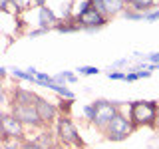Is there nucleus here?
I'll return each instance as SVG.
<instances>
[{
    "instance_id": "nucleus-13",
    "label": "nucleus",
    "mask_w": 159,
    "mask_h": 149,
    "mask_svg": "<svg viewBox=\"0 0 159 149\" xmlns=\"http://www.w3.org/2000/svg\"><path fill=\"white\" fill-rule=\"evenodd\" d=\"M129 4H131V6L135 8L137 12L145 14V10H149V8L155 6V0H129Z\"/></svg>"
},
{
    "instance_id": "nucleus-19",
    "label": "nucleus",
    "mask_w": 159,
    "mask_h": 149,
    "mask_svg": "<svg viewBox=\"0 0 159 149\" xmlns=\"http://www.w3.org/2000/svg\"><path fill=\"white\" fill-rule=\"evenodd\" d=\"M62 76H64V79H68V82H76V76L70 74V72H62Z\"/></svg>"
},
{
    "instance_id": "nucleus-21",
    "label": "nucleus",
    "mask_w": 159,
    "mask_h": 149,
    "mask_svg": "<svg viewBox=\"0 0 159 149\" xmlns=\"http://www.w3.org/2000/svg\"><path fill=\"white\" fill-rule=\"evenodd\" d=\"M149 60H151V64H157V66H159V54H151Z\"/></svg>"
},
{
    "instance_id": "nucleus-25",
    "label": "nucleus",
    "mask_w": 159,
    "mask_h": 149,
    "mask_svg": "<svg viewBox=\"0 0 159 149\" xmlns=\"http://www.w3.org/2000/svg\"><path fill=\"white\" fill-rule=\"evenodd\" d=\"M121 2H123V4H125V2H129V0H121Z\"/></svg>"
},
{
    "instance_id": "nucleus-9",
    "label": "nucleus",
    "mask_w": 159,
    "mask_h": 149,
    "mask_svg": "<svg viewBox=\"0 0 159 149\" xmlns=\"http://www.w3.org/2000/svg\"><path fill=\"white\" fill-rule=\"evenodd\" d=\"M36 111H38V117L42 123H46V125H50V123L54 121V119L58 117V107L54 106V103H50L48 99L40 97L36 99Z\"/></svg>"
},
{
    "instance_id": "nucleus-12",
    "label": "nucleus",
    "mask_w": 159,
    "mask_h": 149,
    "mask_svg": "<svg viewBox=\"0 0 159 149\" xmlns=\"http://www.w3.org/2000/svg\"><path fill=\"white\" fill-rule=\"evenodd\" d=\"M34 145H36L38 149H54V145H52V137H50V133H46V131L40 133L38 139L34 141Z\"/></svg>"
},
{
    "instance_id": "nucleus-11",
    "label": "nucleus",
    "mask_w": 159,
    "mask_h": 149,
    "mask_svg": "<svg viewBox=\"0 0 159 149\" xmlns=\"http://www.w3.org/2000/svg\"><path fill=\"white\" fill-rule=\"evenodd\" d=\"M56 22H58V18H56V14H54L52 10L46 8V6L40 8V28L48 32L52 26H56Z\"/></svg>"
},
{
    "instance_id": "nucleus-22",
    "label": "nucleus",
    "mask_w": 159,
    "mask_h": 149,
    "mask_svg": "<svg viewBox=\"0 0 159 149\" xmlns=\"http://www.w3.org/2000/svg\"><path fill=\"white\" fill-rule=\"evenodd\" d=\"M22 149H38V147L34 145V143H24V145H22Z\"/></svg>"
},
{
    "instance_id": "nucleus-24",
    "label": "nucleus",
    "mask_w": 159,
    "mask_h": 149,
    "mask_svg": "<svg viewBox=\"0 0 159 149\" xmlns=\"http://www.w3.org/2000/svg\"><path fill=\"white\" fill-rule=\"evenodd\" d=\"M32 2L36 4V6H40V8H42V6H44V2H46V0H32Z\"/></svg>"
},
{
    "instance_id": "nucleus-23",
    "label": "nucleus",
    "mask_w": 159,
    "mask_h": 149,
    "mask_svg": "<svg viewBox=\"0 0 159 149\" xmlns=\"http://www.w3.org/2000/svg\"><path fill=\"white\" fill-rule=\"evenodd\" d=\"M4 102H6V96H4V92H2V89H0V106H2Z\"/></svg>"
},
{
    "instance_id": "nucleus-18",
    "label": "nucleus",
    "mask_w": 159,
    "mask_h": 149,
    "mask_svg": "<svg viewBox=\"0 0 159 149\" xmlns=\"http://www.w3.org/2000/svg\"><path fill=\"white\" fill-rule=\"evenodd\" d=\"M109 79H125V74H119V72H109Z\"/></svg>"
},
{
    "instance_id": "nucleus-15",
    "label": "nucleus",
    "mask_w": 159,
    "mask_h": 149,
    "mask_svg": "<svg viewBox=\"0 0 159 149\" xmlns=\"http://www.w3.org/2000/svg\"><path fill=\"white\" fill-rule=\"evenodd\" d=\"M84 113H86V117L89 119V121H93V117H96V107H93V103L84 107Z\"/></svg>"
},
{
    "instance_id": "nucleus-10",
    "label": "nucleus",
    "mask_w": 159,
    "mask_h": 149,
    "mask_svg": "<svg viewBox=\"0 0 159 149\" xmlns=\"http://www.w3.org/2000/svg\"><path fill=\"white\" fill-rule=\"evenodd\" d=\"M36 99H38V96L28 92V89L18 88L14 92V103H20V106H36Z\"/></svg>"
},
{
    "instance_id": "nucleus-20",
    "label": "nucleus",
    "mask_w": 159,
    "mask_h": 149,
    "mask_svg": "<svg viewBox=\"0 0 159 149\" xmlns=\"http://www.w3.org/2000/svg\"><path fill=\"white\" fill-rule=\"evenodd\" d=\"M8 2H12V4H16V0H0V8H2V10H4V8H6V6H8Z\"/></svg>"
},
{
    "instance_id": "nucleus-2",
    "label": "nucleus",
    "mask_w": 159,
    "mask_h": 149,
    "mask_svg": "<svg viewBox=\"0 0 159 149\" xmlns=\"http://www.w3.org/2000/svg\"><path fill=\"white\" fill-rule=\"evenodd\" d=\"M133 129H135V127L131 125L129 117H125L123 113L117 111L103 131H106V137L109 139V141H123V139H127L133 133Z\"/></svg>"
},
{
    "instance_id": "nucleus-14",
    "label": "nucleus",
    "mask_w": 159,
    "mask_h": 149,
    "mask_svg": "<svg viewBox=\"0 0 159 149\" xmlns=\"http://www.w3.org/2000/svg\"><path fill=\"white\" fill-rule=\"evenodd\" d=\"M78 72L84 74V76H96V74H99V70L93 66H82V68H78Z\"/></svg>"
},
{
    "instance_id": "nucleus-6",
    "label": "nucleus",
    "mask_w": 159,
    "mask_h": 149,
    "mask_svg": "<svg viewBox=\"0 0 159 149\" xmlns=\"http://www.w3.org/2000/svg\"><path fill=\"white\" fill-rule=\"evenodd\" d=\"M12 115L18 119L22 125H40V117L36 111V106H20V103H14L12 106Z\"/></svg>"
},
{
    "instance_id": "nucleus-1",
    "label": "nucleus",
    "mask_w": 159,
    "mask_h": 149,
    "mask_svg": "<svg viewBox=\"0 0 159 149\" xmlns=\"http://www.w3.org/2000/svg\"><path fill=\"white\" fill-rule=\"evenodd\" d=\"M159 106L155 102H133L129 103V121L133 127L155 125Z\"/></svg>"
},
{
    "instance_id": "nucleus-5",
    "label": "nucleus",
    "mask_w": 159,
    "mask_h": 149,
    "mask_svg": "<svg viewBox=\"0 0 159 149\" xmlns=\"http://www.w3.org/2000/svg\"><path fill=\"white\" fill-rule=\"evenodd\" d=\"M93 107H96V117H93V123H96V127L106 129L107 123L111 121L113 115L117 113V103L98 99V102H93Z\"/></svg>"
},
{
    "instance_id": "nucleus-17",
    "label": "nucleus",
    "mask_w": 159,
    "mask_h": 149,
    "mask_svg": "<svg viewBox=\"0 0 159 149\" xmlns=\"http://www.w3.org/2000/svg\"><path fill=\"white\" fill-rule=\"evenodd\" d=\"M139 79V74L137 72H129V74H125V82H137Z\"/></svg>"
},
{
    "instance_id": "nucleus-4",
    "label": "nucleus",
    "mask_w": 159,
    "mask_h": 149,
    "mask_svg": "<svg viewBox=\"0 0 159 149\" xmlns=\"http://www.w3.org/2000/svg\"><path fill=\"white\" fill-rule=\"evenodd\" d=\"M58 137L64 145H76V147H84V141L80 137L76 125L70 121V117L62 115L58 117Z\"/></svg>"
},
{
    "instance_id": "nucleus-16",
    "label": "nucleus",
    "mask_w": 159,
    "mask_h": 149,
    "mask_svg": "<svg viewBox=\"0 0 159 149\" xmlns=\"http://www.w3.org/2000/svg\"><path fill=\"white\" fill-rule=\"evenodd\" d=\"M143 18L149 20V22H153V20L159 18V10H153V12H149V14H143Z\"/></svg>"
},
{
    "instance_id": "nucleus-7",
    "label": "nucleus",
    "mask_w": 159,
    "mask_h": 149,
    "mask_svg": "<svg viewBox=\"0 0 159 149\" xmlns=\"http://www.w3.org/2000/svg\"><path fill=\"white\" fill-rule=\"evenodd\" d=\"M0 129H2L4 137H18L20 139L24 135V125L12 113H2L0 115Z\"/></svg>"
},
{
    "instance_id": "nucleus-8",
    "label": "nucleus",
    "mask_w": 159,
    "mask_h": 149,
    "mask_svg": "<svg viewBox=\"0 0 159 149\" xmlns=\"http://www.w3.org/2000/svg\"><path fill=\"white\" fill-rule=\"evenodd\" d=\"M92 2V6L98 10L99 14H103V16H116V14L123 12L125 6H123L121 0H89Z\"/></svg>"
},
{
    "instance_id": "nucleus-3",
    "label": "nucleus",
    "mask_w": 159,
    "mask_h": 149,
    "mask_svg": "<svg viewBox=\"0 0 159 149\" xmlns=\"http://www.w3.org/2000/svg\"><path fill=\"white\" fill-rule=\"evenodd\" d=\"M76 22H78V26H84V28H99L107 22V18L103 16V14H99L98 10L92 6L89 0H86V2L82 4L80 14L76 16Z\"/></svg>"
}]
</instances>
